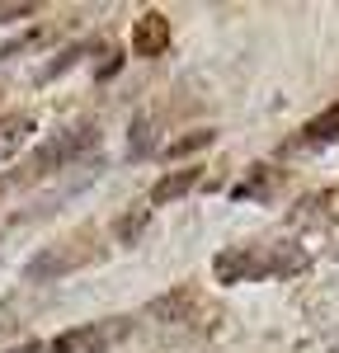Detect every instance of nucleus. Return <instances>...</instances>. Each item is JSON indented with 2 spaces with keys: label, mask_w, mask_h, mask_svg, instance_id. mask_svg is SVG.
<instances>
[{
  "label": "nucleus",
  "mask_w": 339,
  "mask_h": 353,
  "mask_svg": "<svg viewBox=\"0 0 339 353\" xmlns=\"http://www.w3.org/2000/svg\"><path fill=\"white\" fill-rule=\"evenodd\" d=\"M90 141H94V132H90V128H81V132H71V137H56L52 146H43V151L33 156V165H28V174H52L56 165H61V161H71L76 151H85Z\"/></svg>",
  "instance_id": "f257e3e1"
},
{
  "label": "nucleus",
  "mask_w": 339,
  "mask_h": 353,
  "mask_svg": "<svg viewBox=\"0 0 339 353\" xmlns=\"http://www.w3.org/2000/svg\"><path fill=\"white\" fill-rule=\"evenodd\" d=\"M165 43H170L165 14H141L137 28H132V48H137L141 57H156V52H165Z\"/></svg>",
  "instance_id": "f03ea898"
},
{
  "label": "nucleus",
  "mask_w": 339,
  "mask_h": 353,
  "mask_svg": "<svg viewBox=\"0 0 339 353\" xmlns=\"http://www.w3.org/2000/svg\"><path fill=\"white\" fill-rule=\"evenodd\" d=\"M52 353H104V330H94V325L71 330V334H61L52 344Z\"/></svg>",
  "instance_id": "7ed1b4c3"
},
{
  "label": "nucleus",
  "mask_w": 339,
  "mask_h": 353,
  "mask_svg": "<svg viewBox=\"0 0 339 353\" xmlns=\"http://www.w3.org/2000/svg\"><path fill=\"white\" fill-rule=\"evenodd\" d=\"M198 184V170H179V174H165L156 189H151V203L161 208V203H170V198H179V193H189Z\"/></svg>",
  "instance_id": "20e7f679"
},
{
  "label": "nucleus",
  "mask_w": 339,
  "mask_h": 353,
  "mask_svg": "<svg viewBox=\"0 0 339 353\" xmlns=\"http://www.w3.org/2000/svg\"><path fill=\"white\" fill-rule=\"evenodd\" d=\"M33 132V118H24V113H14V118H5L0 123V161L10 156V151H19V141Z\"/></svg>",
  "instance_id": "39448f33"
},
{
  "label": "nucleus",
  "mask_w": 339,
  "mask_h": 353,
  "mask_svg": "<svg viewBox=\"0 0 339 353\" xmlns=\"http://www.w3.org/2000/svg\"><path fill=\"white\" fill-rule=\"evenodd\" d=\"M330 137H339V104H335V109H325L307 128V141H330Z\"/></svg>",
  "instance_id": "423d86ee"
},
{
  "label": "nucleus",
  "mask_w": 339,
  "mask_h": 353,
  "mask_svg": "<svg viewBox=\"0 0 339 353\" xmlns=\"http://www.w3.org/2000/svg\"><path fill=\"white\" fill-rule=\"evenodd\" d=\"M207 141H212V132H194V137H184V141H174V146H170V156H189V151L207 146Z\"/></svg>",
  "instance_id": "0eeeda50"
}]
</instances>
